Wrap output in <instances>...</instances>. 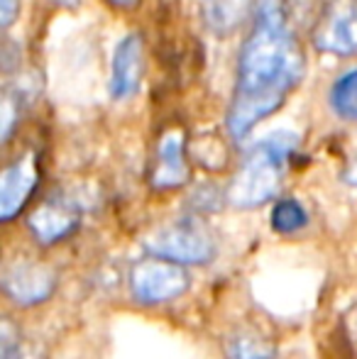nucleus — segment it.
<instances>
[{
  "mask_svg": "<svg viewBox=\"0 0 357 359\" xmlns=\"http://www.w3.org/2000/svg\"><path fill=\"white\" fill-rule=\"evenodd\" d=\"M255 29L238 59L228 133L245 140L250 130L269 118L304 76V54L286 25L284 0H252Z\"/></svg>",
  "mask_w": 357,
  "mask_h": 359,
  "instance_id": "obj_1",
  "label": "nucleus"
},
{
  "mask_svg": "<svg viewBox=\"0 0 357 359\" xmlns=\"http://www.w3.org/2000/svg\"><path fill=\"white\" fill-rule=\"evenodd\" d=\"M296 137L286 130L262 140L243 161L228 191V201L235 208H255L276 196L284 179L286 159L294 151Z\"/></svg>",
  "mask_w": 357,
  "mask_h": 359,
  "instance_id": "obj_2",
  "label": "nucleus"
},
{
  "mask_svg": "<svg viewBox=\"0 0 357 359\" xmlns=\"http://www.w3.org/2000/svg\"><path fill=\"white\" fill-rule=\"evenodd\" d=\"M144 245L154 257L174 264H206L215 252L210 232L196 220H179L159 227Z\"/></svg>",
  "mask_w": 357,
  "mask_h": 359,
  "instance_id": "obj_3",
  "label": "nucleus"
},
{
  "mask_svg": "<svg viewBox=\"0 0 357 359\" xmlns=\"http://www.w3.org/2000/svg\"><path fill=\"white\" fill-rule=\"evenodd\" d=\"M191 279L189 271L181 264L159 259H142L133 266L130 274V286L137 301L142 303H167L172 298H179L189 288Z\"/></svg>",
  "mask_w": 357,
  "mask_h": 359,
  "instance_id": "obj_4",
  "label": "nucleus"
},
{
  "mask_svg": "<svg viewBox=\"0 0 357 359\" xmlns=\"http://www.w3.org/2000/svg\"><path fill=\"white\" fill-rule=\"evenodd\" d=\"M314 44L325 54L357 52V0H328L314 25Z\"/></svg>",
  "mask_w": 357,
  "mask_h": 359,
  "instance_id": "obj_5",
  "label": "nucleus"
},
{
  "mask_svg": "<svg viewBox=\"0 0 357 359\" xmlns=\"http://www.w3.org/2000/svg\"><path fill=\"white\" fill-rule=\"evenodd\" d=\"M3 291L18 306H37L52 296L57 274L47 264L29 259L10 262L3 269Z\"/></svg>",
  "mask_w": 357,
  "mask_h": 359,
  "instance_id": "obj_6",
  "label": "nucleus"
},
{
  "mask_svg": "<svg viewBox=\"0 0 357 359\" xmlns=\"http://www.w3.org/2000/svg\"><path fill=\"white\" fill-rule=\"evenodd\" d=\"M142 79V39L128 34L118 42L110 64V98L128 100L137 93Z\"/></svg>",
  "mask_w": 357,
  "mask_h": 359,
  "instance_id": "obj_7",
  "label": "nucleus"
},
{
  "mask_svg": "<svg viewBox=\"0 0 357 359\" xmlns=\"http://www.w3.org/2000/svg\"><path fill=\"white\" fill-rule=\"evenodd\" d=\"M37 159L34 154H25L15 164L3 171L0 181V220H13L25 208L37 184Z\"/></svg>",
  "mask_w": 357,
  "mask_h": 359,
  "instance_id": "obj_8",
  "label": "nucleus"
},
{
  "mask_svg": "<svg viewBox=\"0 0 357 359\" xmlns=\"http://www.w3.org/2000/svg\"><path fill=\"white\" fill-rule=\"evenodd\" d=\"M81 213L67 198H49L29 215V230L42 245H54L76 230Z\"/></svg>",
  "mask_w": 357,
  "mask_h": 359,
  "instance_id": "obj_9",
  "label": "nucleus"
},
{
  "mask_svg": "<svg viewBox=\"0 0 357 359\" xmlns=\"http://www.w3.org/2000/svg\"><path fill=\"white\" fill-rule=\"evenodd\" d=\"M189 179L186 164V137L181 130H167L157 144V166H154V189H177Z\"/></svg>",
  "mask_w": 357,
  "mask_h": 359,
  "instance_id": "obj_10",
  "label": "nucleus"
},
{
  "mask_svg": "<svg viewBox=\"0 0 357 359\" xmlns=\"http://www.w3.org/2000/svg\"><path fill=\"white\" fill-rule=\"evenodd\" d=\"M248 0H206L203 20L215 34H230L248 15Z\"/></svg>",
  "mask_w": 357,
  "mask_h": 359,
  "instance_id": "obj_11",
  "label": "nucleus"
},
{
  "mask_svg": "<svg viewBox=\"0 0 357 359\" xmlns=\"http://www.w3.org/2000/svg\"><path fill=\"white\" fill-rule=\"evenodd\" d=\"M330 108L348 123H357V69L343 74L330 88Z\"/></svg>",
  "mask_w": 357,
  "mask_h": 359,
  "instance_id": "obj_12",
  "label": "nucleus"
},
{
  "mask_svg": "<svg viewBox=\"0 0 357 359\" xmlns=\"http://www.w3.org/2000/svg\"><path fill=\"white\" fill-rule=\"evenodd\" d=\"M309 215H306L304 205L294 198L279 201L271 210V227L281 235H289V232H299L301 227H306Z\"/></svg>",
  "mask_w": 357,
  "mask_h": 359,
  "instance_id": "obj_13",
  "label": "nucleus"
},
{
  "mask_svg": "<svg viewBox=\"0 0 357 359\" xmlns=\"http://www.w3.org/2000/svg\"><path fill=\"white\" fill-rule=\"evenodd\" d=\"M228 359H271V352L257 337H235L230 342Z\"/></svg>",
  "mask_w": 357,
  "mask_h": 359,
  "instance_id": "obj_14",
  "label": "nucleus"
},
{
  "mask_svg": "<svg viewBox=\"0 0 357 359\" xmlns=\"http://www.w3.org/2000/svg\"><path fill=\"white\" fill-rule=\"evenodd\" d=\"M0 359H22L20 330L10 320H3V327H0Z\"/></svg>",
  "mask_w": 357,
  "mask_h": 359,
  "instance_id": "obj_15",
  "label": "nucleus"
},
{
  "mask_svg": "<svg viewBox=\"0 0 357 359\" xmlns=\"http://www.w3.org/2000/svg\"><path fill=\"white\" fill-rule=\"evenodd\" d=\"M15 113H18V105L10 95H5L3 100V142H8L10 135H13V125H15Z\"/></svg>",
  "mask_w": 357,
  "mask_h": 359,
  "instance_id": "obj_16",
  "label": "nucleus"
},
{
  "mask_svg": "<svg viewBox=\"0 0 357 359\" xmlns=\"http://www.w3.org/2000/svg\"><path fill=\"white\" fill-rule=\"evenodd\" d=\"M18 13V0H0V25L8 27Z\"/></svg>",
  "mask_w": 357,
  "mask_h": 359,
  "instance_id": "obj_17",
  "label": "nucleus"
},
{
  "mask_svg": "<svg viewBox=\"0 0 357 359\" xmlns=\"http://www.w3.org/2000/svg\"><path fill=\"white\" fill-rule=\"evenodd\" d=\"M348 327H350V340H353V345H355V350H357V308H355L353 313H350Z\"/></svg>",
  "mask_w": 357,
  "mask_h": 359,
  "instance_id": "obj_18",
  "label": "nucleus"
},
{
  "mask_svg": "<svg viewBox=\"0 0 357 359\" xmlns=\"http://www.w3.org/2000/svg\"><path fill=\"white\" fill-rule=\"evenodd\" d=\"M345 181H348L350 186H355V189H357V156H355L353 161H350L348 171H345Z\"/></svg>",
  "mask_w": 357,
  "mask_h": 359,
  "instance_id": "obj_19",
  "label": "nucleus"
},
{
  "mask_svg": "<svg viewBox=\"0 0 357 359\" xmlns=\"http://www.w3.org/2000/svg\"><path fill=\"white\" fill-rule=\"evenodd\" d=\"M110 3H115V5H130V3H135V0H110Z\"/></svg>",
  "mask_w": 357,
  "mask_h": 359,
  "instance_id": "obj_20",
  "label": "nucleus"
},
{
  "mask_svg": "<svg viewBox=\"0 0 357 359\" xmlns=\"http://www.w3.org/2000/svg\"><path fill=\"white\" fill-rule=\"evenodd\" d=\"M54 3H59V5H74L76 0H54Z\"/></svg>",
  "mask_w": 357,
  "mask_h": 359,
  "instance_id": "obj_21",
  "label": "nucleus"
}]
</instances>
